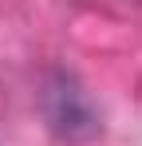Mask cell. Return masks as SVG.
Segmentation results:
<instances>
[{
	"mask_svg": "<svg viewBox=\"0 0 142 146\" xmlns=\"http://www.w3.org/2000/svg\"><path fill=\"white\" fill-rule=\"evenodd\" d=\"M44 119L51 134L67 138V142H83L99 134V115H95L87 91H79V83L71 75H51L44 87Z\"/></svg>",
	"mask_w": 142,
	"mask_h": 146,
	"instance_id": "obj_1",
	"label": "cell"
}]
</instances>
